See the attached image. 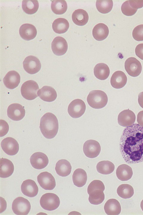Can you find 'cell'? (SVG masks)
<instances>
[{
  "label": "cell",
  "mask_w": 143,
  "mask_h": 215,
  "mask_svg": "<svg viewBox=\"0 0 143 215\" xmlns=\"http://www.w3.org/2000/svg\"><path fill=\"white\" fill-rule=\"evenodd\" d=\"M87 102L90 106L93 108H102L106 105L108 98L106 93L99 90H93L90 91L88 96Z\"/></svg>",
  "instance_id": "obj_3"
},
{
  "label": "cell",
  "mask_w": 143,
  "mask_h": 215,
  "mask_svg": "<svg viewBox=\"0 0 143 215\" xmlns=\"http://www.w3.org/2000/svg\"><path fill=\"white\" fill-rule=\"evenodd\" d=\"M30 209V202L27 199L22 197H18L15 198L12 204L13 211L16 215H27Z\"/></svg>",
  "instance_id": "obj_6"
},
{
  "label": "cell",
  "mask_w": 143,
  "mask_h": 215,
  "mask_svg": "<svg viewBox=\"0 0 143 215\" xmlns=\"http://www.w3.org/2000/svg\"><path fill=\"white\" fill-rule=\"evenodd\" d=\"M86 109V105L84 102L80 99H76L69 104L68 112L71 117L77 118L83 114Z\"/></svg>",
  "instance_id": "obj_7"
},
{
  "label": "cell",
  "mask_w": 143,
  "mask_h": 215,
  "mask_svg": "<svg viewBox=\"0 0 143 215\" xmlns=\"http://www.w3.org/2000/svg\"><path fill=\"white\" fill-rule=\"evenodd\" d=\"M116 174L119 180L122 181H126L131 178L133 172L131 167L127 165L123 164L118 167L116 170Z\"/></svg>",
  "instance_id": "obj_27"
},
{
  "label": "cell",
  "mask_w": 143,
  "mask_h": 215,
  "mask_svg": "<svg viewBox=\"0 0 143 215\" xmlns=\"http://www.w3.org/2000/svg\"><path fill=\"white\" fill-rule=\"evenodd\" d=\"M41 206L49 211L55 210L59 206L60 200L58 196L52 193H46L43 195L40 201Z\"/></svg>",
  "instance_id": "obj_5"
},
{
  "label": "cell",
  "mask_w": 143,
  "mask_h": 215,
  "mask_svg": "<svg viewBox=\"0 0 143 215\" xmlns=\"http://www.w3.org/2000/svg\"><path fill=\"white\" fill-rule=\"evenodd\" d=\"M135 52L136 55L143 60V43L137 45L135 48Z\"/></svg>",
  "instance_id": "obj_41"
},
{
  "label": "cell",
  "mask_w": 143,
  "mask_h": 215,
  "mask_svg": "<svg viewBox=\"0 0 143 215\" xmlns=\"http://www.w3.org/2000/svg\"><path fill=\"white\" fill-rule=\"evenodd\" d=\"M21 37L26 40L34 39L36 36L37 31L35 27L32 24L26 23L22 25L19 29Z\"/></svg>",
  "instance_id": "obj_19"
},
{
  "label": "cell",
  "mask_w": 143,
  "mask_h": 215,
  "mask_svg": "<svg viewBox=\"0 0 143 215\" xmlns=\"http://www.w3.org/2000/svg\"><path fill=\"white\" fill-rule=\"evenodd\" d=\"M69 27V23L66 19L59 18L55 19L52 24V28L55 33H63L66 32Z\"/></svg>",
  "instance_id": "obj_30"
},
{
  "label": "cell",
  "mask_w": 143,
  "mask_h": 215,
  "mask_svg": "<svg viewBox=\"0 0 143 215\" xmlns=\"http://www.w3.org/2000/svg\"><path fill=\"white\" fill-rule=\"evenodd\" d=\"M0 177H8L11 176L14 170V166L12 162L8 159H0Z\"/></svg>",
  "instance_id": "obj_24"
},
{
  "label": "cell",
  "mask_w": 143,
  "mask_h": 215,
  "mask_svg": "<svg viewBox=\"0 0 143 215\" xmlns=\"http://www.w3.org/2000/svg\"><path fill=\"white\" fill-rule=\"evenodd\" d=\"M133 39L137 41H143V24H140L135 27L132 32Z\"/></svg>",
  "instance_id": "obj_39"
},
{
  "label": "cell",
  "mask_w": 143,
  "mask_h": 215,
  "mask_svg": "<svg viewBox=\"0 0 143 215\" xmlns=\"http://www.w3.org/2000/svg\"><path fill=\"white\" fill-rule=\"evenodd\" d=\"M88 15L87 13L82 9L75 10L72 15V19L74 23L79 26L85 25L88 20Z\"/></svg>",
  "instance_id": "obj_26"
},
{
  "label": "cell",
  "mask_w": 143,
  "mask_h": 215,
  "mask_svg": "<svg viewBox=\"0 0 143 215\" xmlns=\"http://www.w3.org/2000/svg\"><path fill=\"white\" fill-rule=\"evenodd\" d=\"M136 116L134 113L129 109L125 110L121 112L118 117L119 125L125 127L130 126L135 122Z\"/></svg>",
  "instance_id": "obj_16"
},
{
  "label": "cell",
  "mask_w": 143,
  "mask_h": 215,
  "mask_svg": "<svg viewBox=\"0 0 143 215\" xmlns=\"http://www.w3.org/2000/svg\"><path fill=\"white\" fill-rule=\"evenodd\" d=\"M23 66L27 72L33 74L40 70L41 64L38 58L34 56H29L25 59L23 62Z\"/></svg>",
  "instance_id": "obj_11"
},
{
  "label": "cell",
  "mask_w": 143,
  "mask_h": 215,
  "mask_svg": "<svg viewBox=\"0 0 143 215\" xmlns=\"http://www.w3.org/2000/svg\"><path fill=\"white\" fill-rule=\"evenodd\" d=\"M119 149L128 164L143 162V127L133 124L125 128L120 139Z\"/></svg>",
  "instance_id": "obj_1"
},
{
  "label": "cell",
  "mask_w": 143,
  "mask_h": 215,
  "mask_svg": "<svg viewBox=\"0 0 143 215\" xmlns=\"http://www.w3.org/2000/svg\"><path fill=\"white\" fill-rule=\"evenodd\" d=\"M38 96L43 100L47 102H52L56 99L57 93L52 87L44 86L38 92Z\"/></svg>",
  "instance_id": "obj_20"
},
{
  "label": "cell",
  "mask_w": 143,
  "mask_h": 215,
  "mask_svg": "<svg viewBox=\"0 0 143 215\" xmlns=\"http://www.w3.org/2000/svg\"><path fill=\"white\" fill-rule=\"evenodd\" d=\"M109 33L108 28L105 24L99 23L96 24L92 30V35L97 40L101 41L105 39Z\"/></svg>",
  "instance_id": "obj_22"
},
{
  "label": "cell",
  "mask_w": 143,
  "mask_h": 215,
  "mask_svg": "<svg viewBox=\"0 0 143 215\" xmlns=\"http://www.w3.org/2000/svg\"><path fill=\"white\" fill-rule=\"evenodd\" d=\"M138 102L140 106L143 108V92H141L139 94Z\"/></svg>",
  "instance_id": "obj_43"
},
{
  "label": "cell",
  "mask_w": 143,
  "mask_h": 215,
  "mask_svg": "<svg viewBox=\"0 0 143 215\" xmlns=\"http://www.w3.org/2000/svg\"><path fill=\"white\" fill-rule=\"evenodd\" d=\"M22 8L26 13L32 14L35 13L39 7V3L37 0H23Z\"/></svg>",
  "instance_id": "obj_33"
},
{
  "label": "cell",
  "mask_w": 143,
  "mask_h": 215,
  "mask_svg": "<svg viewBox=\"0 0 143 215\" xmlns=\"http://www.w3.org/2000/svg\"><path fill=\"white\" fill-rule=\"evenodd\" d=\"M101 150L100 143L97 141L90 139L86 141L84 144L83 151L85 155L90 158L97 156Z\"/></svg>",
  "instance_id": "obj_8"
},
{
  "label": "cell",
  "mask_w": 143,
  "mask_h": 215,
  "mask_svg": "<svg viewBox=\"0 0 143 215\" xmlns=\"http://www.w3.org/2000/svg\"><path fill=\"white\" fill-rule=\"evenodd\" d=\"M121 206L119 201L115 199H108L105 203L104 210L108 215H117L120 213Z\"/></svg>",
  "instance_id": "obj_23"
},
{
  "label": "cell",
  "mask_w": 143,
  "mask_h": 215,
  "mask_svg": "<svg viewBox=\"0 0 143 215\" xmlns=\"http://www.w3.org/2000/svg\"><path fill=\"white\" fill-rule=\"evenodd\" d=\"M30 162L32 166L37 169H41L46 167L49 163L47 156L41 152L34 153L31 156Z\"/></svg>",
  "instance_id": "obj_14"
},
{
  "label": "cell",
  "mask_w": 143,
  "mask_h": 215,
  "mask_svg": "<svg viewBox=\"0 0 143 215\" xmlns=\"http://www.w3.org/2000/svg\"><path fill=\"white\" fill-rule=\"evenodd\" d=\"M23 194L26 196L32 197L38 194V188L35 182L32 180L28 179L24 181L21 186Z\"/></svg>",
  "instance_id": "obj_17"
},
{
  "label": "cell",
  "mask_w": 143,
  "mask_h": 215,
  "mask_svg": "<svg viewBox=\"0 0 143 215\" xmlns=\"http://www.w3.org/2000/svg\"><path fill=\"white\" fill-rule=\"evenodd\" d=\"M140 206L142 210L143 211V199L141 202Z\"/></svg>",
  "instance_id": "obj_44"
},
{
  "label": "cell",
  "mask_w": 143,
  "mask_h": 215,
  "mask_svg": "<svg viewBox=\"0 0 143 215\" xmlns=\"http://www.w3.org/2000/svg\"><path fill=\"white\" fill-rule=\"evenodd\" d=\"M1 146L4 151L10 156L16 154L19 150V145L18 142L11 137L4 139L1 142Z\"/></svg>",
  "instance_id": "obj_12"
},
{
  "label": "cell",
  "mask_w": 143,
  "mask_h": 215,
  "mask_svg": "<svg viewBox=\"0 0 143 215\" xmlns=\"http://www.w3.org/2000/svg\"><path fill=\"white\" fill-rule=\"evenodd\" d=\"M87 179L86 171L81 168L75 170L72 175V180L74 185L78 187H81L86 184Z\"/></svg>",
  "instance_id": "obj_28"
},
{
  "label": "cell",
  "mask_w": 143,
  "mask_h": 215,
  "mask_svg": "<svg viewBox=\"0 0 143 215\" xmlns=\"http://www.w3.org/2000/svg\"><path fill=\"white\" fill-rule=\"evenodd\" d=\"M137 122L139 125L143 127V110L140 111L137 116Z\"/></svg>",
  "instance_id": "obj_42"
},
{
  "label": "cell",
  "mask_w": 143,
  "mask_h": 215,
  "mask_svg": "<svg viewBox=\"0 0 143 215\" xmlns=\"http://www.w3.org/2000/svg\"><path fill=\"white\" fill-rule=\"evenodd\" d=\"M51 48L54 54L58 56H61L66 53L68 44L64 38L61 36H57L52 41Z\"/></svg>",
  "instance_id": "obj_15"
},
{
  "label": "cell",
  "mask_w": 143,
  "mask_h": 215,
  "mask_svg": "<svg viewBox=\"0 0 143 215\" xmlns=\"http://www.w3.org/2000/svg\"><path fill=\"white\" fill-rule=\"evenodd\" d=\"M117 193L121 197L124 199H129L134 194V190L133 187L128 184H122L117 188Z\"/></svg>",
  "instance_id": "obj_32"
},
{
  "label": "cell",
  "mask_w": 143,
  "mask_h": 215,
  "mask_svg": "<svg viewBox=\"0 0 143 215\" xmlns=\"http://www.w3.org/2000/svg\"><path fill=\"white\" fill-rule=\"evenodd\" d=\"M40 128L46 138L51 139L54 138L58 130V122L56 116L51 113L45 114L41 118Z\"/></svg>",
  "instance_id": "obj_2"
},
{
  "label": "cell",
  "mask_w": 143,
  "mask_h": 215,
  "mask_svg": "<svg viewBox=\"0 0 143 215\" xmlns=\"http://www.w3.org/2000/svg\"><path fill=\"white\" fill-rule=\"evenodd\" d=\"M72 168L70 163L65 159L58 161L55 167V170L57 174L62 177H65L70 174Z\"/></svg>",
  "instance_id": "obj_25"
},
{
  "label": "cell",
  "mask_w": 143,
  "mask_h": 215,
  "mask_svg": "<svg viewBox=\"0 0 143 215\" xmlns=\"http://www.w3.org/2000/svg\"><path fill=\"white\" fill-rule=\"evenodd\" d=\"M113 6L112 0H97L96 7L98 10L102 13H107L112 10Z\"/></svg>",
  "instance_id": "obj_36"
},
{
  "label": "cell",
  "mask_w": 143,
  "mask_h": 215,
  "mask_svg": "<svg viewBox=\"0 0 143 215\" xmlns=\"http://www.w3.org/2000/svg\"><path fill=\"white\" fill-rule=\"evenodd\" d=\"M20 76L16 71H9L3 78V81L5 86L8 88L13 89L17 87L20 82Z\"/></svg>",
  "instance_id": "obj_18"
},
{
  "label": "cell",
  "mask_w": 143,
  "mask_h": 215,
  "mask_svg": "<svg viewBox=\"0 0 143 215\" xmlns=\"http://www.w3.org/2000/svg\"><path fill=\"white\" fill-rule=\"evenodd\" d=\"M37 181L40 185L46 190H52L56 186L55 179L53 175L48 172L40 173L37 176Z\"/></svg>",
  "instance_id": "obj_10"
},
{
  "label": "cell",
  "mask_w": 143,
  "mask_h": 215,
  "mask_svg": "<svg viewBox=\"0 0 143 215\" xmlns=\"http://www.w3.org/2000/svg\"><path fill=\"white\" fill-rule=\"evenodd\" d=\"M110 69L108 66L104 63L97 64L94 68V73L98 79L104 80L107 79L110 74Z\"/></svg>",
  "instance_id": "obj_29"
},
{
  "label": "cell",
  "mask_w": 143,
  "mask_h": 215,
  "mask_svg": "<svg viewBox=\"0 0 143 215\" xmlns=\"http://www.w3.org/2000/svg\"><path fill=\"white\" fill-rule=\"evenodd\" d=\"M105 189L104 185L102 181L98 180H95L92 181L88 185L87 192L89 194L97 190H101L104 191Z\"/></svg>",
  "instance_id": "obj_37"
},
{
  "label": "cell",
  "mask_w": 143,
  "mask_h": 215,
  "mask_svg": "<svg viewBox=\"0 0 143 215\" xmlns=\"http://www.w3.org/2000/svg\"><path fill=\"white\" fill-rule=\"evenodd\" d=\"M39 89L36 82L33 80L27 81L22 85L21 89L22 96L25 99L32 100L38 96V91Z\"/></svg>",
  "instance_id": "obj_4"
},
{
  "label": "cell",
  "mask_w": 143,
  "mask_h": 215,
  "mask_svg": "<svg viewBox=\"0 0 143 215\" xmlns=\"http://www.w3.org/2000/svg\"><path fill=\"white\" fill-rule=\"evenodd\" d=\"M125 67L128 73L134 77L139 75L142 70V66L140 62L133 57L129 58L125 61Z\"/></svg>",
  "instance_id": "obj_9"
},
{
  "label": "cell",
  "mask_w": 143,
  "mask_h": 215,
  "mask_svg": "<svg viewBox=\"0 0 143 215\" xmlns=\"http://www.w3.org/2000/svg\"><path fill=\"white\" fill-rule=\"evenodd\" d=\"M88 200L92 204L97 205L101 204L105 199L103 191L97 190L94 191L89 194Z\"/></svg>",
  "instance_id": "obj_35"
},
{
  "label": "cell",
  "mask_w": 143,
  "mask_h": 215,
  "mask_svg": "<svg viewBox=\"0 0 143 215\" xmlns=\"http://www.w3.org/2000/svg\"><path fill=\"white\" fill-rule=\"evenodd\" d=\"M127 79L125 74L122 71L118 70L114 73L111 79V84L114 88L120 89L126 85Z\"/></svg>",
  "instance_id": "obj_21"
},
{
  "label": "cell",
  "mask_w": 143,
  "mask_h": 215,
  "mask_svg": "<svg viewBox=\"0 0 143 215\" xmlns=\"http://www.w3.org/2000/svg\"><path fill=\"white\" fill-rule=\"evenodd\" d=\"M51 8L53 12L56 14H62L67 10V4L65 0H53L51 3Z\"/></svg>",
  "instance_id": "obj_34"
},
{
  "label": "cell",
  "mask_w": 143,
  "mask_h": 215,
  "mask_svg": "<svg viewBox=\"0 0 143 215\" xmlns=\"http://www.w3.org/2000/svg\"><path fill=\"white\" fill-rule=\"evenodd\" d=\"M9 130V126L5 121L0 120V137L6 135L8 133Z\"/></svg>",
  "instance_id": "obj_40"
},
{
  "label": "cell",
  "mask_w": 143,
  "mask_h": 215,
  "mask_svg": "<svg viewBox=\"0 0 143 215\" xmlns=\"http://www.w3.org/2000/svg\"><path fill=\"white\" fill-rule=\"evenodd\" d=\"M97 171L99 173L105 175L112 173L115 168L114 164L109 161H102L98 163L96 166Z\"/></svg>",
  "instance_id": "obj_31"
},
{
  "label": "cell",
  "mask_w": 143,
  "mask_h": 215,
  "mask_svg": "<svg viewBox=\"0 0 143 215\" xmlns=\"http://www.w3.org/2000/svg\"><path fill=\"white\" fill-rule=\"evenodd\" d=\"M122 13L127 16H131L134 14L137 10L133 8L130 5L129 0L124 2L122 4L121 7Z\"/></svg>",
  "instance_id": "obj_38"
},
{
  "label": "cell",
  "mask_w": 143,
  "mask_h": 215,
  "mask_svg": "<svg viewBox=\"0 0 143 215\" xmlns=\"http://www.w3.org/2000/svg\"><path fill=\"white\" fill-rule=\"evenodd\" d=\"M25 113L24 107L18 103L10 105L7 109L8 117L14 121H18L21 120L25 116Z\"/></svg>",
  "instance_id": "obj_13"
}]
</instances>
